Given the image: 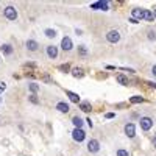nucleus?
<instances>
[{
	"mask_svg": "<svg viewBox=\"0 0 156 156\" xmlns=\"http://www.w3.org/2000/svg\"><path fill=\"white\" fill-rule=\"evenodd\" d=\"M137 122H139V126H140V129H142L144 133L150 131V129L153 128V125H154V120L151 119L150 115H140Z\"/></svg>",
	"mask_w": 156,
	"mask_h": 156,
	"instance_id": "nucleus-1",
	"label": "nucleus"
},
{
	"mask_svg": "<svg viewBox=\"0 0 156 156\" xmlns=\"http://www.w3.org/2000/svg\"><path fill=\"white\" fill-rule=\"evenodd\" d=\"M3 17L8 19V20H16L19 17V12L12 5H8V6L3 8Z\"/></svg>",
	"mask_w": 156,
	"mask_h": 156,
	"instance_id": "nucleus-2",
	"label": "nucleus"
},
{
	"mask_svg": "<svg viewBox=\"0 0 156 156\" xmlns=\"http://www.w3.org/2000/svg\"><path fill=\"white\" fill-rule=\"evenodd\" d=\"M86 131L83 128H73V131H72V139L75 142H78V144H81V142L86 140Z\"/></svg>",
	"mask_w": 156,
	"mask_h": 156,
	"instance_id": "nucleus-3",
	"label": "nucleus"
},
{
	"mask_svg": "<svg viewBox=\"0 0 156 156\" xmlns=\"http://www.w3.org/2000/svg\"><path fill=\"white\" fill-rule=\"evenodd\" d=\"M100 148H101V144H100L98 139H89V140H87V151H89L90 154L98 153Z\"/></svg>",
	"mask_w": 156,
	"mask_h": 156,
	"instance_id": "nucleus-4",
	"label": "nucleus"
},
{
	"mask_svg": "<svg viewBox=\"0 0 156 156\" xmlns=\"http://www.w3.org/2000/svg\"><path fill=\"white\" fill-rule=\"evenodd\" d=\"M123 133L128 139H134L136 137V125L133 122H126L123 126Z\"/></svg>",
	"mask_w": 156,
	"mask_h": 156,
	"instance_id": "nucleus-5",
	"label": "nucleus"
},
{
	"mask_svg": "<svg viewBox=\"0 0 156 156\" xmlns=\"http://www.w3.org/2000/svg\"><path fill=\"white\" fill-rule=\"evenodd\" d=\"M106 41L109 42V44H117V42H119L120 41V33H119V30H109L108 33H106Z\"/></svg>",
	"mask_w": 156,
	"mask_h": 156,
	"instance_id": "nucleus-6",
	"label": "nucleus"
},
{
	"mask_svg": "<svg viewBox=\"0 0 156 156\" xmlns=\"http://www.w3.org/2000/svg\"><path fill=\"white\" fill-rule=\"evenodd\" d=\"M58 53H59V50H58L56 45L50 44V45L45 47V55H47L50 59H56V58H58Z\"/></svg>",
	"mask_w": 156,
	"mask_h": 156,
	"instance_id": "nucleus-7",
	"label": "nucleus"
},
{
	"mask_svg": "<svg viewBox=\"0 0 156 156\" xmlns=\"http://www.w3.org/2000/svg\"><path fill=\"white\" fill-rule=\"evenodd\" d=\"M64 51H70L72 48H73V42H72V39L69 37V36H64L62 39H61V45H59Z\"/></svg>",
	"mask_w": 156,
	"mask_h": 156,
	"instance_id": "nucleus-8",
	"label": "nucleus"
},
{
	"mask_svg": "<svg viewBox=\"0 0 156 156\" xmlns=\"http://www.w3.org/2000/svg\"><path fill=\"white\" fill-rule=\"evenodd\" d=\"M144 9H145V8H137V6L133 8V9H131V17L136 19V20H139V22L144 20Z\"/></svg>",
	"mask_w": 156,
	"mask_h": 156,
	"instance_id": "nucleus-9",
	"label": "nucleus"
},
{
	"mask_svg": "<svg viewBox=\"0 0 156 156\" xmlns=\"http://www.w3.org/2000/svg\"><path fill=\"white\" fill-rule=\"evenodd\" d=\"M0 51H2L5 56H11L12 53H14V47H12L11 44H2L0 45Z\"/></svg>",
	"mask_w": 156,
	"mask_h": 156,
	"instance_id": "nucleus-10",
	"label": "nucleus"
},
{
	"mask_svg": "<svg viewBox=\"0 0 156 156\" xmlns=\"http://www.w3.org/2000/svg\"><path fill=\"white\" fill-rule=\"evenodd\" d=\"M115 81L119 84H122V86H129V84H131V81L128 80V76L125 73H117L115 75Z\"/></svg>",
	"mask_w": 156,
	"mask_h": 156,
	"instance_id": "nucleus-11",
	"label": "nucleus"
},
{
	"mask_svg": "<svg viewBox=\"0 0 156 156\" xmlns=\"http://www.w3.org/2000/svg\"><path fill=\"white\" fill-rule=\"evenodd\" d=\"M25 47H27L28 51H37V48H39V42L34 41V39H27V42H25Z\"/></svg>",
	"mask_w": 156,
	"mask_h": 156,
	"instance_id": "nucleus-12",
	"label": "nucleus"
},
{
	"mask_svg": "<svg viewBox=\"0 0 156 156\" xmlns=\"http://www.w3.org/2000/svg\"><path fill=\"white\" fill-rule=\"evenodd\" d=\"M55 109H58V111L62 112V114H67V112L70 111V106H69V103H66V101H58L56 106H55Z\"/></svg>",
	"mask_w": 156,
	"mask_h": 156,
	"instance_id": "nucleus-13",
	"label": "nucleus"
},
{
	"mask_svg": "<svg viewBox=\"0 0 156 156\" xmlns=\"http://www.w3.org/2000/svg\"><path fill=\"white\" fill-rule=\"evenodd\" d=\"M66 95L69 97V100H70L72 103H76V105H80V101H81V98H80V95H78L76 92H72V90L66 89Z\"/></svg>",
	"mask_w": 156,
	"mask_h": 156,
	"instance_id": "nucleus-14",
	"label": "nucleus"
},
{
	"mask_svg": "<svg viewBox=\"0 0 156 156\" xmlns=\"http://www.w3.org/2000/svg\"><path fill=\"white\" fill-rule=\"evenodd\" d=\"M78 108H80L83 112H86V114H89L90 111H92V105H90V101H87V100L80 101V105H78Z\"/></svg>",
	"mask_w": 156,
	"mask_h": 156,
	"instance_id": "nucleus-15",
	"label": "nucleus"
},
{
	"mask_svg": "<svg viewBox=\"0 0 156 156\" xmlns=\"http://www.w3.org/2000/svg\"><path fill=\"white\" fill-rule=\"evenodd\" d=\"M70 75H72L73 78H83V76H84V69H83V67H73V69L70 70Z\"/></svg>",
	"mask_w": 156,
	"mask_h": 156,
	"instance_id": "nucleus-16",
	"label": "nucleus"
},
{
	"mask_svg": "<svg viewBox=\"0 0 156 156\" xmlns=\"http://www.w3.org/2000/svg\"><path fill=\"white\" fill-rule=\"evenodd\" d=\"M72 125H73V128H83L84 120L81 119L80 115H73V117H72Z\"/></svg>",
	"mask_w": 156,
	"mask_h": 156,
	"instance_id": "nucleus-17",
	"label": "nucleus"
},
{
	"mask_svg": "<svg viewBox=\"0 0 156 156\" xmlns=\"http://www.w3.org/2000/svg\"><path fill=\"white\" fill-rule=\"evenodd\" d=\"M28 90H30V94H37L41 90V86L34 81H31V83H28Z\"/></svg>",
	"mask_w": 156,
	"mask_h": 156,
	"instance_id": "nucleus-18",
	"label": "nucleus"
},
{
	"mask_svg": "<svg viewBox=\"0 0 156 156\" xmlns=\"http://www.w3.org/2000/svg\"><path fill=\"white\" fill-rule=\"evenodd\" d=\"M44 34H45V37H48V39H55V37L58 36V33H56L55 28H45V30H44Z\"/></svg>",
	"mask_w": 156,
	"mask_h": 156,
	"instance_id": "nucleus-19",
	"label": "nucleus"
},
{
	"mask_svg": "<svg viewBox=\"0 0 156 156\" xmlns=\"http://www.w3.org/2000/svg\"><path fill=\"white\" fill-rule=\"evenodd\" d=\"M58 70L62 72V73H70L72 67H70V64H69V62H64V64H59V66H58Z\"/></svg>",
	"mask_w": 156,
	"mask_h": 156,
	"instance_id": "nucleus-20",
	"label": "nucleus"
},
{
	"mask_svg": "<svg viewBox=\"0 0 156 156\" xmlns=\"http://www.w3.org/2000/svg\"><path fill=\"white\" fill-rule=\"evenodd\" d=\"M145 98L144 97H140V95H133V97H129V103L131 105H139V103H144Z\"/></svg>",
	"mask_w": 156,
	"mask_h": 156,
	"instance_id": "nucleus-21",
	"label": "nucleus"
},
{
	"mask_svg": "<svg viewBox=\"0 0 156 156\" xmlns=\"http://www.w3.org/2000/svg\"><path fill=\"white\" fill-rule=\"evenodd\" d=\"M144 20L145 22H153L154 20V16H153L151 9H144Z\"/></svg>",
	"mask_w": 156,
	"mask_h": 156,
	"instance_id": "nucleus-22",
	"label": "nucleus"
},
{
	"mask_svg": "<svg viewBox=\"0 0 156 156\" xmlns=\"http://www.w3.org/2000/svg\"><path fill=\"white\" fill-rule=\"evenodd\" d=\"M28 101L31 103V105H39V103H41V100L37 98L36 94H30V95H28Z\"/></svg>",
	"mask_w": 156,
	"mask_h": 156,
	"instance_id": "nucleus-23",
	"label": "nucleus"
},
{
	"mask_svg": "<svg viewBox=\"0 0 156 156\" xmlns=\"http://www.w3.org/2000/svg\"><path fill=\"white\" fill-rule=\"evenodd\" d=\"M98 5H100L101 11H108L109 9V2H106V0H98Z\"/></svg>",
	"mask_w": 156,
	"mask_h": 156,
	"instance_id": "nucleus-24",
	"label": "nucleus"
},
{
	"mask_svg": "<svg viewBox=\"0 0 156 156\" xmlns=\"http://www.w3.org/2000/svg\"><path fill=\"white\" fill-rule=\"evenodd\" d=\"M78 55H80V56H86L87 55V47L86 45H78Z\"/></svg>",
	"mask_w": 156,
	"mask_h": 156,
	"instance_id": "nucleus-25",
	"label": "nucleus"
},
{
	"mask_svg": "<svg viewBox=\"0 0 156 156\" xmlns=\"http://www.w3.org/2000/svg\"><path fill=\"white\" fill-rule=\"evenodd\" d=\"M147 39H148V41H156V31L154 30H148L147 31Z\"/></svg>",
	"mask_w": 156,
	"mask_h": 156,
	"instance_id": "nucleus-26",
	"label": "nucleus"
},
{
	"mask_svg": "<svg viewBox=\"0 0 156 156\" xmlns=\"http://www.w3.org/2000/svg\"><path fill=\"white\" fill-rule=\"evenodd\" d=\"M115 156H129V151L126 148H119L115 151Z\"/></svg>",
	"mask_w": 156,
	"mask_h": 156,
	"instance_id": "nucleus-27",
	"label": "nucleus"
},
{
	"mask_svg": "<svg viewBox=\"0 0 156 156\" xmlns=\"http://www.w3.org/2000/svg\"><path fill=\"white\" fill-rule=\"evenodd\" d=\"M42 81H45V83H53V80H51V76H50L48 73H44V75H42Z\"/></svg>",
	"mask_w": 156,
	"mask_h": 156,
	"instance_id": "nucleus-28",
	"label": "nucleus"
},
{
	"mask_svg": "<svg viewBox=\"0 0 156 156\" xmlns=\"http://www.w3.org/2000/svg\"><path fill=\"white\" fill-rule=\"evenodd\" d=\"M23 67H27V69H34V67H36V64H34V62H25V64H23Z\"/></svg>",
	"mask_w": 156,
	"mask_h": 156,
	"instance_id": "nucleus-29",
	"label": "nucleus"
},
{
	"mask_svg": "<svg viewBox=\"0 0 156 156\" xmlns=\"http://www.w3.org/2000/svg\"><path fill=\"white\" fill-rule=\"evenodd\" d=\"M123 72H128V73H136V70L134 69H131V67H120Z\"/></svg>",
	"mask_w": 156,
	"mask_h": 156,
	"instance_id": "nucleus-30",
	"label": "nucleus"
},
{
	"mask_svg": "<svg viewBox=\"0 0 156 156\" xmlns=\"http://www.w3.org/2000/svg\"><path fill=\"white\" fill-rule=\"evenodd\" d=\"M114 117H115V112H106L105 114V119H108V120L109 119H114Z\"/></svg>",
	"mask_w": 156,
	"mask_h": 156,
	"instance_id": "nucleus-31",
	"label": "nucleus"
},
{
	"mask_svg": "<svg viewBox=\"0 0 156 156\" xmlns=\"http://www.w3.org/2000/svg\"><path fill=\"white\" fill-rule=\"evenodd\" d=\"M145 84H147L150 89H156V83H154V81H145Z\"/></svg>",
	"mask_w": 156,
	"mask_h": 156,
	"instance_id": "nucleus-32",
	"label": "nucleus"
},
{
	"mask_svg": "<svg viewBox=\"0 0 156 156\" xmlns=\"http://www.w3.org/2000/svg\"><path fill=\"white\" fill-rule=\"evenodd\" d=\"M84 122L87 123V126H89V128H94V122H92V120H90V117H87V119H86Z\"/></svg>",
	"mask_w": 156,
	"mask_h": 156,
	"instance_id": "nucleus-33",
	"label": "nucleus"
},
{
	"mask_svg": "<svg viewBox=\"0 0 156 156\" xmlns=\"http://www.w3.org/2000/svg\"><path fill=\"white\" fill-rule=\"evenodd\" d=\"M90 9H100V5H98V2H95V3H90Z\"/></svg>",
	"mask_w": 156,
	"mask_h": 156,
	"instance_id": "nucleus-34",
	"label": "nucleus"
},
{
	"mask_svg": "<svg viewBox=\"0 0 156 156\" xmlns=\"http://www.w3.org/2000/svg\"><path fill=\"white\" fill-rule=\"evenodd\" d=\"M2 90H6V83L5 81H0V92Z\"/></svg>",
	"mask_w": 156,
	"mask_h": 156,
	"instance_id": "nucleus-35",
	"label": "nucleus"
},
{
	"mask_svg": "<svg viewBox=\"0 0 156 156\" xmlns=\"http://www.w3.org/2000/svg\"><path fill=\"white\" fill-rule=\"evenodd\" d=\"M151 75L156 76V64H153V66H151Z\"/></svg>",
	"mask_w": 156,
	"mask_h": 156,
	"instance_id": "nucleus-36",
	"label": "nucleus"
},
{
	"mask_svg": "<svg viewBox=\"0 0 156 156\" xmlns=\"http://www.w3.org/2000/svg\"><path fill=\"white\" fill-rule=\"evenodd\" d=\"M151 145H153V147L156 148V134H154V136L151 137Z\"/></svg>",
	"mask_w": 156,
	"mask_h": 156,
	"instance_id": "nucleus-37",
	"label": "nucleus"
},
{
	"mask_svg": "<svg viewBox=\"0 0 156 156\" xmlns=\"http://www.w3.org/2000/svg\"><path fill=\"white\" fill-rule=\"evenodd\" d=\"M75 34H76V36H81V34H83V31H81L80 28H76V30H75Z\"/></svg>",
	"mask_w": 156,
	"mask_h": 156,
	"instance_id": "nucleus-38",
	"label": "nucleus"
},
{
	"mask_svg": "<svg viewBox=\"0 0 156 156\" xmlns=\"http://www.w3.org/2000/svg\"><path fill=\"white\" fill-rule=\"evenodd\" d=\"M128 22H131V23H139V20H136V19H133V17H129Z\"/></svg>",
	"mask_w": 156,
	"mask_h": 156,
	"instance_id": "nucleus-39",
	"label": "nucleus"
},
{
	"mask_svg": "<svg viewBox=\"0 0 156 156\" xmlns=\"http://www.w3.org/2000/svg\"><path fill=\"white\" fill-rule=\"evenodd\" d=\"M108 70H115V66H106Z\"/></svg>",
	"mask_w": 156,
	"mask_h": 156,
	"instance_id": "nucleus-40",
	"label": "nucleus"
},
{
	"mask_svg": "<svg viewBox=\"0 0 156 156\" xmlns=\"http://www.w3.org/2000/svg\"><path fill=\"white\" fill-rule=\"evenodd\" d=\"M153 16H154V19H156V8L153 9Z\"/></svg>",
	"mask_w": 156,
	"mask_h": 156,
	"instance_id": "nucleus-41",
	"label": "nucleus"
}]
</instances>
